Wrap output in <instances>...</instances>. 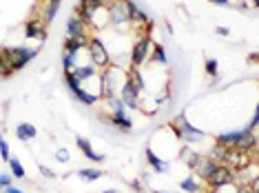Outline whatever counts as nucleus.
Listing matches in <instances>:
<instances>
[{
  "label": "nucleus",
  "mask_w": 259,
  "mask_h": 193,
  "mask_svg": "<svg viewBox=\"0 0 259 193\" xmlns=\"http://www.w3.org/2000/svg\"><path fill=\"white\" fill-rule=\"evenodd\" d=\"M217 144H222V147H226V149H239V151H246V153L255 156L257 138L248 129H241V131L220 133V136H217Z\"/></svg>",
  "instance_id": "obj_1"
},
{
  "label": "nucleus",
  "mask_w": 259,
  "mask_h": 193,
  "mask_svg": "<svg viewBox=\"0 0 259 193\" xmlns=\"http://www.w3.org/2000/svg\"><path fill=\"white\" fill-rule=\"evenodd\" d=\"M170 131H173L180 140H184V142H188V144L202 142V140L206 138V136H204V131H199L197 127H193L191 122L186 120V115H184V113H180L178 118L170 122Z\"/></svg>",
  "instance_id": "obj_2"
},
{
  "label": "nucleus",
  "mask_w": 259,
  "mask_h": 193,
  "mask_svg": "<svg viewBox=\"0 0 259 193\" xmlns=\"http://www.w3.org/2000/svg\"><path fill=\"white\" fill-rule=\"evenodd\" d=\"M38 54V49H27V47H7V49L0 51V56L7 60V64L14 71L22 69L27 62H31V58Z\"/></svg>",
  "instance_id": "obj_3"
},
{
  "label": "nucleus",
  "mask_w": 259,
  "mask_h": 193,
  "mask_svg": "<svg viewBox=\"0 0 259 193\" xmlns=\"http://www.w3.org/2000/svg\"><path fill=\"white\" fill-rule=\"evenodd\" d=\"M107 14H109V25H113L117 29L131 22V14H128V0H115V3L107 9Z\"/></svg>",
  "instance_id": "obj_4"
},
{
  "label": "nucleus",
  "mask_w": 259,
  "mask_h": 193,
  "mask_svg": "<svg viewBox=\"0 0 259 193\" xmlns=\"http://www.w3.org/2000/svg\"><path fill=\"white\" fill-rule=\"evenodd\" d=\"M89 56H91V64L96 69H107L109 64H111V56H109V51H107V47L102 45V40L100 38H91L89 40Z\"/></svg>",
  "instance_id": "obj_5"
},
{
  "label": "nucleus",
  "mask_w": 259,
  "mask_h": 193,
  "mask_svg": "<svg viewBox=\"0 0 259 193\" xmlns=\"http://www.w3.org/2000/svg\"><path fill=\"white\" fill-rule=\"evenodd\" d=\"M151 38L149 36H140L138 40H135V45H133V49H131V56H128V62H131V67L135 69H140L144 64L146 60V56H149V51H151Z\"/></svg>",
  "instance_id": "obj_6"
},
{
  "label": "nucleus",
  "mask_w": 259,
  "mask_h": 193,
  "mask_svg": "<svg viewBox=\"0 0 259 193\" xmlns=\"http://www.w3.org/2000/svg\"><path fill=\"white\" fill-rule=\"evenodd\" d=\"M64 83H67V87L73 91V96L78 98L80 102H84V104H96V102H98V96H96V93H89V91L82 89L80 80L75 78L71 71H64Z\"/></svg>",
  "instance_id": "obj_7"
},
{
  "label": "nucleus",
  "mask_w": 259,
  "mask_h": 193,
  "mask_svg": "<svg viewBox=\"0 0 259 193\" xmlns=\"http://www.w3.org/2000/svg\"><path fill=\"white\" fill-rule=\"evenodd\" d=\"M231 182H235V171L226 165H217L215 171L208 175V180H206V184H210L213 189H220V186H226Z\"/></svg>",
  "instance_id": "obj_8"
},
{
  "label": "nucleus",
  "mask_w": 259,
  "mask_h": 193,
  "mask_svg": "<svg viewBox=\"0 0 259 193\" xmlns=\"http://www.w3.org/2000/svg\"><path fill=\"white\" fill-rule=\"evenodd\" d=\"M100 98L109 100L115 98V80H113V64L102 69V78H100Z\"/></svg>",
  "instance_id": "obj_9"
},
{
  "label": "nucleus",
  "mask_w": 259,
  "mask_h": 193,
  "mask_svg": "<svg viewBox=\"0 0 259 193\" xmlns=\"http://www.w3.org/2000/svg\"><path fill=\"white\" fill-rule=\"evenodd\" d=\"M140 93H142V91L135 89V87L126 80V83L122 85V89H120V100L124 102L126 109H135V111H138L140 109Z\"/></svg>",
  "instance_id": "obj_10"
},
{
  "label": "nucleus",
  "mask_w": 259,
  "mask_h": 193,
  "mask_svg": "<svg viewBox=\"0 0 259 193\" xmlns=\"http://www.w3.org/2000/svg\"><path fill=\"white\" fill-rule=\"evenodd\" d=\"M215 167H217V165H215L213 160H210L208 156H197V160L191 165L193 173H195V178L204 180V182H206V180H208V175L215 171Z\"/></svg>",
  "instance_id": "obj_11"
},
{
  "label": "nucleus",
  "mask_w": 259,
  "mask_h": 193,
  "mask_svg": "<svg viewBox=\"0 0 259 193\" xmlns=\"http://www.w3.org/2000/svg\"><path fill=\"white\" fill-rule=\"evenodd\" d=\"M89 40H91L89 33H82V36H75V38H67L64 40V51L78 54L80 49H87V47H89Z\"/></svg>",
  "instance_id": "obj_12"
},
{
  "label": "nucleus",
  "mask_w": 259,
  "mask_h": 193,
  "mask_svg": "<svg viewBox=\"0 0 259 193\" xmlns=\"http://www.w3.org/2000/svg\"><path fill=\"white\" fill-rule=\"evenodd\" d=\"M25 36L27 38H36V40H45L47 38V25L42 20H31L25 27Z\"/></svg>",
  "instance_id": "obj_13"
},
{
  "label": "nucleus",
  "mask_w": 259,
  "mask_h": 193,
  "mask_svg": "<svg viewBox=\"0 0 259 193\" xmlns=\"http://www.w3.org/2000/svg\"><path fill=\"white\" fill-rule=\"evenodd\" d=\"M75 142H78L80 151H82V153H84L87 158H89L91 162H102V160H104V156H102V153H96V151H93L91 142H89V140H87V138H78V140H75Z\"/></svg>",
  "instance_id": "obj_14"
},
{
  "label": "nucleus",
  "mask_w": 259,
  "mask_h": 193,
  "mask_svg": "<svg viewBox=\"0 0 259 193\" xmlns=\"http://www.w3.org/2000/svg\"><path fill=\"white\" fill-rule=\"evenodd\" d=\"M82 33H87V25H84V22H82L78 16L69 18V22H67V38H75V36H82Z\"/></svg>",
  "instance_id": "obj_15"
},
{
  "label": "nucleus",
  "mask_w": 259,
  "mask_h": 193,
  "mask_svg": "<svg viewBox=\"0 0 259 193\" xmlns=\"http://www.w3.org/2000/svg\"><path fill=\"white\" fill-rule=\"evenodd\" d=\"M16 136H18V140H22V142H29V140L36 138V127H33L31 122H22V125L16 127Z\"/></svg>",
  "instance_id": "obj_16"
},
{
  "label": "nucleus",
  "mask_w": 259,
  "mask_h": 193,
  "mask_svg": "<svg viewBox=\"0 0 259 193\" xmlns=\"http://www.w3.org/2000/svg\"><path fill=\"white\" fill-rule=\"evenodd\" d=\"M73 75H75V78H78L80 80V85L82 83H84V80H89V78H93V75H96L98 73V69L96 67H93V64H84V67H82V64H78V67H75L73 69V71H71Z\"/></svg>",
  "instance_id": "obj_17"
},
{
  "label": "nucleus",
  "mask_w": 259,
  "mask_h": 193,
  "mask_svg": "<svg viewBox=\"0 0 259 193\" xmlns=\"http://www.w3.org/2000/svg\"><path fill=\"white\" fill-rule=\"evenodd\" d=\"M128 14H131V22H138V25H151V20L146 18V14L135 3H131V0H128Z\"/></svg>",
  "instance_id": "obj_18"
},
{
  "label": "nucleus",
  "mask_w": 259,
  "mask_h": 193,
  "mask_svg": "<svg viewBox=\"0 0 259 193\" xmlns=\"http://www.w3.org/2000/svg\"><path fill=\"white\" fill-rule=\"evenodd\" d=\"M146 160H149V165L153 167V171H157V173H166V171H168V169H166V162H162L160 158L153 153V149H146Z\"/></svg>",
  "instance_id": "obj_19"
},
{
  "label": "nucleus",
  "mask_w": 259,
  "mask_h": 193,
  "mask_svg": "<svg viewBox=\"0 0 259 193\" xmlns=\"http://www.w3.org/2000/svg\"><path fill=\"white\" fill-rule=\"evenodd\" d=\"M228 151H231V149H226V147H222V144H217V147L208 153V158L215 162V165H226V160H228Z\"/></svg>",
  "instance_id": "obj_20"
},
{
  "label": "nucleus",
  "mask_w": 259,
  "mask_h": 193,
  "mask_svg": "<svg viewBox=\"0 0 259 193\" xmlns=\"http://www.w3.org/2000/svg\"><path fill=\"white\" fill-rule=\"evenodd\" d=\"M109 122L111 125H115V127H120V129H124V131H128V129L133 127V122H131V118H128L126 113H111Z\"/></svg>",
  "instance_id": "obj_21"
},
{
  "label": "nucleus",
  "mask_w": 259,
  "mask_h": 193,
  "mask_svg": "<svg viewBox=\"0 0 259 193\" xmlns=\"http://www.w3.org/2000/svg\"><path fill=\"white\" fill-rule=\"evenodd\" d=\"M180 186H182V191H184V193H199V191H202V186H199L195 175H188V178H184L180 182Z\"/></svg>",
  "instance_id": "obj_22"
},
{
  "label": "nucleus",
  "mask_w": 259,
  "mask_h": 193,
  "mask_svg": "<svg viewBox=\"0 0 259 193\" xmlns=\"http://www.w3.org/2000/svg\"><path fill=\"white\" fill-rule=\"evenodd\" d=\"M58 5H60V3H58V0H47V7H45V11H42V18H40V20L45 22V25H47V22H51V20L56 18Z\"/></svg>",
  "instance_id": "obj_23"
},
{
  "label": "nucleus",
  "mask_w": 259,
  "mask_h": 193,
  "mask_svg": "<svg viewBox=\"0 0 259 193\" xmlns=\"http://www.w3.org/2000/svg\"><path fill=\"white\" fill-rule=\"evenodd\" d=\"M9 169H11V173H14V178H18V180L25 178V169H22V162L18 158H9Z\"/></svg>",
  "instance_id": "obj_24"
},
{
  "label": "nucleus",
  "mask_w": 259,
  "mask_h": 193,
  "mask_svg": "<svg viewBox=\"0 0 259 193\" xmlns=\"http://www.w3.org/2000/svg\"><path fill=\"white\" fill-rule=\"evenodd\" d=\"M75 56H78V54H69V51H64V54H62V67H64V71H73V69L78 67V62H75Z\"/></svg>",
  "instance_id": "obj_25"
},
{
  "label": "nucleus",
  "mask_w": 259,
  "mask_h": 193,
  "mask_svg": "<svg viewBox=\"0 0 259 193\" xmlns=\"http://www.w3.org/2000/svg\"><path fill=\"white\" fill-rule=\"evenodd\" d=\"M153 62L166 64V51H164L162 45H153Z\"/></svg>",
  "instance_id": "obj_26"
},
{
  "label": "nucleus",
  "mask_w": 259,
  "mask_h": 193,
  "mask_svg": "<svg viewBox=\"0 0 259 193\" xmlns=\"http://www.w3.org/2000/svg\"><path fill=\"white\" fill-rule=\"evenodd\" d=\"M80 3L89 5V7H93V9H109L115 0H80Z\"/></svg>",
  "instance_id": "obj_27"
},
{
  "label": "nucleus",
  "mask_w": 259,
  "mask_h": 193,
  "mask_svg": "<svg viewBox=\"0 0 259 193\" xmlns=\"http://www.w3.org/2000/svg\"><path fill=\"white\" fill-rule=\"evenodd\" d=\"M109 107H111V111H113V113H126V107H124V102L120 100V98H109Z\"/></svg>",
  "instance_id": "obj_28"
},
{
  "label": "nucleus",
  "mask_w": 259,
  "mask_h": 193,
  "mask_svg": "<svg viewBox=\"0 0 259 193\" xmlns=\"http://www.w3.org/2000/svg\"><path fill=\"white\" fill-rule=\"evenodd\" d=\"M78 175L84 180H98V178H102V171L100 169H80Z\"/></svg>",
  "instance_id": "obj_29"
},
{
  "label": "nucleus",
  "mask_w": 259,
  "mask_h": 193,
  "mask_svg": "<svg viewBox=\"0 0 259 193\" xmlns=\"http://www.w3.org/2000/svg\"><path fill=\"white\" fill-rule=\"evenodd\" d=\"M197 156H199V153H193V151H188V149H184V151H182V160H184L188 167H191L193 162L197 160Z\"/></svg>",
  "instance_id": "obj_30"
},
{
  "label": "nucleus",
  "mask_w": 259,
  "mask_h": 193,
  "mask_svg": "<svg viewBox=\"0 0 259 193\" xmlns=\"http://www.w3.org/2000/svg\"><path fill=\"white\" fill-rule=\"evenodd\" d=\"M11 73H14V69H11L7 64V60L0 56V75H3V78H7V75H11Z\"/></svg>",
  "instance_id": "obj_31"
},
{
  "label": "nucleus",
  "mask_w": 259,
  "mask_h": 193,
  "mask_svg": "<svg viewBox=\"0 0 259 193\" xmlns=\"http://www.w3.org/2000/svg\"><path fill=\"white\" fill-rule=\"evenodd\" d=\"M0 156H3V160H7V162H9V158H11L9 144H7V140H5V138H0Z\"/></svg>",
  "instance_id": "obj_32"
},
{
  "label": "nucleus",
  "mask_w": 259,
  "mask_h": 193,
  "mask_svg": "<svg viewBox=\"0 0 259 193\" xmlns=\"http://www.w3.org/2000/svg\"><path fill=\"white\" fill-rule=\"evenodd\" d=\"M206 73L208 75H217V60H213V58H208V60H206Z\"/></svg>",
  "instance_id": "obj_33"
},
{
  "label": "nucleus",
  "mask_w": 259,
  "mask_h": 193,
  "mask_svg": "<svg viewBox=\"0 0 259 193\" xmlns=\"http://www.w3.org/2000/svg\"><path fill=\"white\" fill-rule=\"evenodd\" d=\"M56 160H58V162H67V160H69V151H67V149H58Z\"/></svg>",
  "instance_id": "obj_34"
},
{
  "label": "nucleus",
  "mask_w": 259,
  "mask_h": 193,
  "mask_svg": "<svg viewBox=\"0 0 259 193\" xmlns=\"http://www.w3.org/2000/svg\"><path fill=\"white\" fill-rule=\"evenodd\" d=\"M9 184H11V175L3 173V175H0V186H9Z\"/></svg>",
  "instance_id": "obj_35"
},
{
  "label": "nucleus",
  "mask_w": 259,
  "mask_h": 193,
  "mask_svg": "<svg viewBox=\"0 0 259 193\" xmlns=\"http://www.w3.org/2000/svg\"><path fill=\"white\" fill-rule=\"evenodd\" d=\"M40 173H42L45 178H51V175H54V171H51V169H47V167H40Z\"/></svg>",
  "instance_id": "obj_36"
},
{
  "label": "nucleus",
  "mask_w": 259,
  "mask_h": 193,
  "mask_svg": "<svg viewBox=\"0 0 259 193\" xmlns=\"http://www.w3.org/2000/svg\"><path fill=\"white\" fill-rule=\"evenodd\" d=\"M255 127H257V113L252 115V120H250V125H248V131H255Z\"/></svg>",
  "instance_id": "obj_37"
},
{
  "label": "nucleus",
  "mask_w": 259,
  "mask_h": 193,
  "mask_svg": "<svg viewBox=\"0 0 259 193\" xmlns=\"http://www.w3.org/2000/svg\"><path fill=\"white\" fill-rule=\"evenodd\" d=\"M5 193H22V191H20V189H16V186H11V184H9V186H5Z\"/></svg>",
  "instance_id": "obj_38"
},
{
  "label": "nucleus",
  "mask_w": 259,
  "mask_h": 193,
  "mask_svg": "<svg viewBox=\"0 0 259 193\" xmlns=\"http://www.w3.org/2000/svg\"><path fill=\"white\" fill-rule=\"evenodd\" d=\"M133 191H138V193H142V186H140V182H138V180H135V182H133Z\"/></svg>",
  "instance_id": "obj_39"
},
{
  "label": "nucleus",
  "mask_w": 259,
  "mask_h": 193,
  "mask_svg": "<svg viewBox=\"0 0 259 193\" xmlns=\"http://www.w3.org/2000/svg\"><path fill=\"white\" fill-rule=\"evenodd\" d=\"M217 33H220V36H228V29H224V27H220V29H217Z\"/></svg>",
  "instance_id": "obj_40"
},
{
  "label": "nucleus",
  "mask_w": 259,
  "mask_h": 193,
  "mask_svg": "<svg viewBox=\"0 0 259 193\" xmlns=\"http://www.w3.org/2000/svg\"><path fill=\"white\" fill-rule=\"evenodd\" d=\"M210 3H217V5H228V0H210Z\"/></svg>",
  "instance_id": "obj_41"
},
{
  "label": "nucleus",
  "mask_w": 259,
  "mask_h": 193,
  "mask_svg": "<svg viewBox=\"0 0 259 193\" xmlns=\"http://www.w3.org/2000/svg\"><path fill=\"white\" fill-rule=\"evenodd\" d=\"M104 193H120V191H115V189H111V191H104Z\"/></svg>",
  "instance_id": "obj_42"
},
{
  "label": "nucleus",
  "mask_w": 259,
  "mask_h": 193,
  "mask_svg": "<svg viewBox=\"0 0 259 193\" xmlns=\"http://www.w3.org/2000/svg\"><path fill=\"white\" fill-rule=\"evenodd\" d=\"M155 193H173V191H155Z\"/></svg>",
  "instance_id": "obj_43"
},
{
  "label": "nucleus",
  "mask_w": 259,
  "mask_h": 193,
  "mask_svg": "<svg viewBox=\"0 0 259 193\" xmlns=\"http://www.w3.org/2000/svg\"><path fill=\"white\" fill-rule=\"evenodd\" d=\"M206 193H220V191H217V189H213V191H206Z\"/></svg>",
  "instance_id": "obj_44"
},
{
  "label": "nucleus",
  "mask_w": 259,
  "mask_h": 193,
  "mask_svg": "<svg viewBox=\"0 0 259 193\" xmlns=\"http://www.w3.org/2000/svg\"><path fill=\"white\" fill-rule=\"evenodd\" d=\"M0 189H3V186H0Z\"/></svg>",
  "instance_id": "obj_45"
},
{
  "label": "nucleus",
  "mask_w": 259,
  "mask_h": 193,
  "mask_svg": "<svg viewBox=\"0 0 259 193\" xmlns=\"http://www.w3.org/2000/svg\"><path fill=\"white\" fill-rule=\"evenodd\" d=\"M58 3H60V0H58Z\"/></svg>",
  "instance_id": "obj_46"
}]
</instances>
